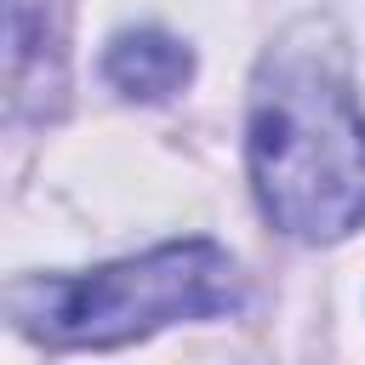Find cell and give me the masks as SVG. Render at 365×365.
<instances>
[{
	"mask_svg": "<svg viewBox=\"0 0 365 365\" xmlns=\"http://www.w3.org/2000/svg\"><path fill=\"white\" fill-rule=\"evenodd\" d=\"M245 160L262 217L308 245L365 222V114L314 46H279L251 91Z\"/></svg>",
	"mask_w": 365,
	"mask_h": 365,
	"instance_id": "1",
	"label": "cell"
},
{
	"mask_svg": "<svg viewBox=\"0 0 365 365\" xmlns=\"http://www.w3.org/2000/svg\"><path fill=\"white\" fill-rule=\"evenodd\" d=\"M240 297V268L217 240H171L91 274L11 279L6 314L40 348H120L177 319L234 314Z\"/></svg>",
	"mask_w": 365,
	"mask_h": 365,
	"instance_id": "2",
	"label": "cell"
},
{
	"mask_svg": "<svg viewBox=\"0 0 365 365\" xmlns=\"http://www.w3.org/2000/svg\"><path fill=\"white\" fill-rule=\"evenodd\" d=\"M103 80L131 103H165L194 80V51L165 29H125L103 51Z\"/></svg>",
	"mask_w": 365,
	"mask_h": 365,
	"instance_id": "3",
	"label": "cell"
}]
</instances>
